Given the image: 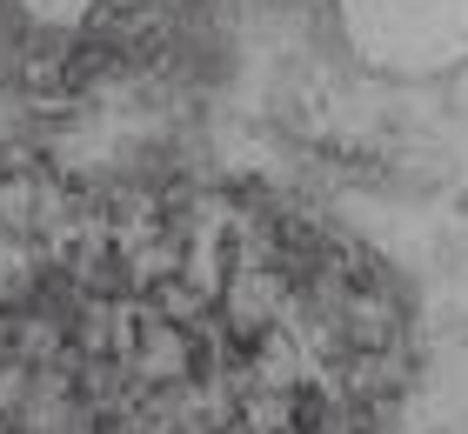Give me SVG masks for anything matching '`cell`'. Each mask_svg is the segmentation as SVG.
I'll return each instance as SVG.
<instances>
[{
    "instance_id": "obj_1",
    "label": "cell",
    "mask_w": 468,
    "mask_h": 434,
    "mask_svg": "<svg viewBox=\"0 0 468 434\" xmlns=\"http://www.w3.org/2000/svg\"><path fill=\"white\" fill-rule=\"evenodd\" d=\"M388 367L375 274L288 214L0 174V434H355Z\"/></svg>"
}]
</instances>
